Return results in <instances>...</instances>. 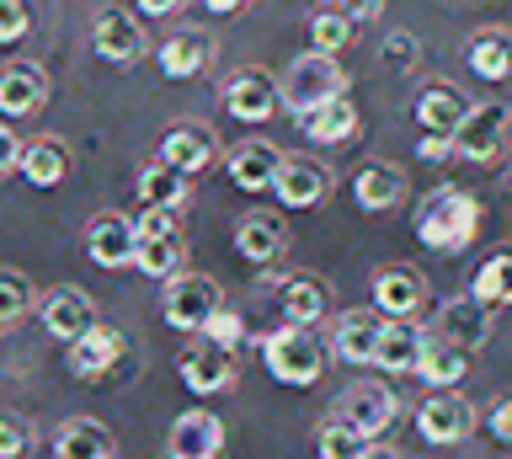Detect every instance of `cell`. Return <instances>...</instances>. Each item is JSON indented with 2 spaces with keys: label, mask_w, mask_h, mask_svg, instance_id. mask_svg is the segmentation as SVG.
Here are the masks:
<instances>
[{
  "label": "cell",
  "mask_w": 512,
  "mask_h": 459,
  "mask_svg": "<svg viewBox=\"0 0 512 459\" xmlns=\"http://www.w3.org/2000/svg\"><path fill=\"white\" fill-rule=\"evenodd\" d=\"M480 230V203L464 193V187H438V193L422 198V209H416V241L427 251H438V257H454L475 241Z\"/></svg>",
  "instance_id": "obj_1"
},
{
  "label": "cell",
  "mask_w": 512,
  "mask_h": 459,
  "mask_svg": "<svg viewBox=\"0 0 512 459\" xmlns=\"http://www.w3.org/2000/svg\"><path fill=\"white\" fill-rule=\"evenodd\" d=\"M262 363L267 374L278 379V385H315L320 374H326V347H320V337L310 326L299 321H283L278 331H267L262 337Z\"/></svg>",
  "instance_id": "obj_2"
},
{
  "label": "cell",
  "mask_w": 512,
  "mask_h": 459,
  "mask_svg": "<svg viewBox=\"0 0 512 459\" xmlns=\"http://www.w3.org/2000/svg\"><path fill=\"white\" fill-rule=\"evenodd\" d=\"M331 97H347V70L336 65V54L310 49V54H299L294 65L278 75V102L294 118L310 113V107H320V102H331Z\"/></svg>",
  "instance_id": "obj_3"
},
{
  "label": "cell",
  "mask_w": 512,
  "mask_h": 459,
  "mask_svg": "<svg viewBox=\"0 0 512 459\" xmlns=\"http://www.w3.org/2000/svg\"><path fill=\"white\" fill-rule=\"evenodd\" d=\"M187 246H182V225H176V209H150L144 203L134 219V267L150 278H171L182 273Z\"/></svg>",
  "instance_id": "obj_4"
},
{
  "label": "cell",
  "mask_w": 512,
  "mask_h": 459,
  "mask_svg": "<svg viewBox=\"0 0 512 459\" xmlns=\"http://www.w3.org/2000/svg\"><path fill=\"white\" fill-rule=\"evenodd\" d=\"M326 417L342 422V427H352V433H363L368 443H374V438L390 433V422L400 417V401H395V390L384 385V379H352V385L331 401Z\"/></svg>",
  "instance_id": "obj_5"
},
{
  "label": "cell",
  "mask_w": 512,
  "mask_h": 459,
  "mask_svg": "<svg viewBox=\"0 0 512 459\" xmlns=\"http://www.w3.org/2000/svg\"><path fill=\"white\" fill-rule=\"evenodd\" d=\"M507 123H512V113L502 102H475L470 113H464V123L454 129V161H475V166L502 161Z\"/></svg>",
  "instance_id": "obj_6"
},
{
  "label": "cell",
  "mask_w": 512,
  "mask_h": 459,
  "mask_svg": "<svg viewBox=\"0 0 512 459\" xmlns=\"http://www.w3.org/2000/svg\"><path fill=\"white\" fill-rule=\"evenodd\" d=\"M224 305L219 283L203 278V273H171L166 278V294H160V315L176 326V331H203L208 315Z\"/></svg>",
  "instance_id": "obj_7"
},
{
  "label": "cell",
  "mask_w": 512,
  "mask_h": 459,
  "mask_svg": "<svg viewBox=\"0 0 512 459\" xmlns=\"http://www.w3.org/2000/svg\"><path fill=\"white\" fill-rule=\"evenodd\" d=\"M475 422H480V411L454 390H438L416 406V433H422V443H464L475 433Z\"/></svg>",
  "instance_id": "obj_8"
},
{
  "label": "cell",
  "mask_w": 512,
  "mask_h": 459,
  "mask_svg": "<svg viewBox=\"0 0 512 459\" xmlns=\"http://www.w3.org/2000/svg\"><path fill=\"white\" fill-rule=\"evenodd\" d=\"M91 49L107 59V65H134L144 59V27L139 17H128L123 6H102L91 22Z\"/></svg>",
  "instance_id": "obj_9"
},
{
  "label": "cell",
  "mask_w": 512,
  "mask_h": 459,
  "mask_svg": "<svg viewBox=\"0 0 512 459\" xmlns=\"http://www.w3.org/2000/svg\"><path fill=\"white\" fill-rule=\"evenodd\" d=\"M278 107H283L278 102V81H272L267 70H256V65L235 70L230 86H224V113L240 118V123H267Z\"/></svg>",
  "instance_id": "obj_10"
},
{
  "label": "cell",
  "mask_w": 512,
  "mask_h": 459,
  "mask_svg": "<svg viewBox=\"0 0 512 459\" xmlns=\"http://www.w3.org/2000/svg\"><path fill=\"white\" fill-rule=\"evenodd\" d=\"M182 385L192 395H219L235 385V347H219L214 337L192 342L182 353Z\"/></svg>",
  "instance_id": "obj_11"
},
{
  "label": "cell",
  "mask_w": 512,
  "mask_h": 459,
  "mask_svg": "<svg viewBox=\"0 0 512 459\" xmlns=\"http://www.w3.org/2000/svg\"><path fill=\"white\" fill-rule=\"evenodd\" d=\"M272 193H278V203H288V209H315V203L331 193V171H326V161H315V155H283L278 177H272Z\"/></svg>",
  "instance_id": "obj_12"
},
{
  "label": "cell",
  "mask_w": 512,
  "mask_h": 459,
  "mask_svg": "<svg viewBox=\"0 0 512 459\" xmlns=\"http://www.w3.org/2000/svg\"><path fill=\"white\" fill-rule=\"evenodd\" d=\"M64 347H70V374H80V379H102L112 363L128 353L123 331L118 326H102V321H91L80 337H70Z\"/></svg>",
  "instance_id": "obj_13"
},
{
  "label": "cell",
  "mask_w": 512,
  "mask_h": 459,
  "mask_svg": "<svg viewBox=\"0 0 512 459\" xmlns=\"http://www.w3.org/2000/svg\"><path fill=\"white\" fill-rule=\"evenodd\" d=\"M86 257L96 267H128L134 262V219L118 209H102L86 225Z\"/></svg>",
  "instance_id": "obj_14"
},
{
  "label": "cell",
  "mask_w": 512,
  "mask_h": 459,
  "mask_svg": "<svg viewBox=\"0 0 512 459\" xmlns=\"http://www.w3.org/2000/svg\"><path fill=\"white\" fill-rule=\"evenodd\" d=\"M160 161L176 166V171H187V177H198V171L214 166V155H219V139L208 123H176V129L160 139Z\"/></svg>",
  "instance_id": "obj_15"
},
{
  "label": "cell",
  "mask_w": 512,
  "mask_h": 459,
  "mask_svg": "<svg viewBox=\"0 0 512 459\" xmlns=\"http://www.w3.org/2000/svg\"><path fill=\"white\" fill-rule=\"evenodd\" d=\"M224 449V422L214 411H182L166 433V454L171 459H214Z\"/></svg>",
  "instance_id": "obj_16"
},
{
  "label": "cell",
  "mask_w": 512,
  "mask_h": 459,
  "mask_svg": "<svg viewBox=\"0 0 512 459\" xmlns=\"http://www.w3.org/2000/svg\"><path fill=\"white\" fill-rule=\"evenodd\" d=\"M272 289H278L283 321H299V326H320V321H326V310H331L326 278H315V273H288V278L272 283Z\"/></svg>",
  "instance_id": "obj_17"
},
{
  "label": "cell",
  "mask_w": 512,
  "mask_h": 459,
  "mask_svg": "<svg viewBox=\"0 0 512 459\" xmlns=\"http://www.w3.org/2000/svg\"><path fill=\"white\" fill-rule=\"evenodd\" d=\"M48 102V70L32 65V59H16V65L0 70V113L6 118H27Z\"/></svg>",
  "instance_id": "obj_18"
},
{
  "label": "cell",
  "mask_w": 512,
  "mask_h": 459,
  "mask_svg": "<svg viewBox=\"0 0 512 459\" xmlns=\"http://www.w3.org/2000/svg\"><path fill=\"white\" fill-rule=\"evenodd\" d=\"M278 166H283V150L272 145V139H246V145H235L230 161H224V171H230V182L240 193H267L272 177H278Z\"/></svg>",
  "instance_id": "obj_19"
},
{
  "label": "cell",
  "mask_w": 512,
  "mask_h": 459,
  "mask_svg": "<svg viewBox=\"0 0 512 459\" xmlns=\"http://www.w3.org/2000/svg\"><path fill=\"white\" fill-rule=\"evenodd\" d=\"M379 331H384L379 310H342V315H336V326H331V353L347 358V363H374Z\"/></svg>",
  "instance_id": "obj_20"
},
{
  "label": "cell",
  "mask_w": 512,
  "mask_h": 459,
  "mask_svg": "<svg viewBox=\"0 0 512 459\" xmlns=\"http://www.w3.org/2000/svg\"><path fill=\"white\" fill-rule=\"evenodd\" d=\"M422 347H427V337H422V326H411V315H384L374 369H384V374H416Z\"/></svg>",
  "instance_id": "obj_21"
},
{
  "label": "cell",
  "mask_w": 512,
  "mask_h": 459,
  "mask_svg": "<svg viewBox=\"0 0 512 459\" xmlns=\"http://www.w3.org/2000/svg\"><path fill=\"white\" fill-rule=\"evenodd\" d=\"M464 113H470V97H464L459 86L432 81V86L416 91V123H422V134H443V139H454V129L464 123Z\"/></svg>",
  "instance_id": "obj_22"
},
{
  "label": "cell",
  "mask_w": 512,
  "mask_h": 459,
  "mask_svg": "<svg viewBox=\"0 0 512 459\" xmlns=\"http://www.w3.org/2000/svg\"><path fill=\"white\" fill-rule=\"evenodd\" d=\"M288 246V230H283V219L272 214V209H251V214H240V225H235V251L246 262L256 267H267V262H278V251Z\"/></svg>",
  "instance_id": "obj_23"
},
{
  "label": "cell",
  "mask_w": 512,
  "mask_h": 459,
  "mask_svg": "<svg viewBox=\"0 0 512 459\" xmlns=\"http://www.w3.org/2000/svg\"><path fill=\"white\" fill-rule=\"evenodd\" d=\"M432 331L475 353V347L491 337V305H480L475 294H454V299H448V305L438 310V326H432Z\"/></svg>",
  "instance_id": "obj_24"
},
{
  "label": "cell",
  "mask_w": 512,
  "mask_h": 459,
  "mask_svg": "<svg viewBox=\"0 0 512 459\" xmlns=\"http://www.w3.org/2000/svg\"><path fill=\"white\" fill-rule=\"evenodd\" d=\"M43 331L48 337H59V342H70V337H80L91 321H96V305H91V294L86 289H54V294H43Z\"/></svg>",
  "instance_id": "obj_25"
},
{
  "label": "cell",
  "mask_w": 512,
  "mask_h": 459,
  "mask_svg": "<svg viewBox=\"0 0 512 459\" xmlns=\"http://www.w3.org/2000/svg\"><path fill=\"white\" fill-rule=\"evenodd\" d=\"M16 171H22L32 187H59L64 177H70V145H64L59 134L27 139L22 155H16Z\"/></svg>",
  "instance_id": "obj_26"
},
{
  "label": "cell",
  "mask_w": 512,
  "mask_h": 459,
  "mask_svg": "<svg viewBox=\"0 0 512 459\" xmlns=\"http://www.w3.org/2000/svg\"><path fill=\"white\" fill-rule=\"evenodd\" d=\"M464 374H470V347H459L448 337H427L422 358H416V379L432 390H454Z\"/></svg>",
  "instance_id": "obj_27"
},
{
  "label": "cell",
  "mask_w": 512,
  "mask_h": 459,
  "mask_svg": "<svg viewBox=\"0 0 512 459\" xmlns=\"http://www.w3.org/2000/svg\"><path fill=\"white\" fill-rule=\"evenodd\" d=\"M208 59H214V38L198 33V27H182V33H171L166 43H160V70H166L171 81H192V75H203Z\"/></svg>",
  "instance_id": "obj_28"
},
{
  "label": "cell",
  "mask_w": 512,
  "mask_h": 459,
  "mask_svg": "<svg viewBox=\"0 0 512 459\" xmlns=\"http://www.w3.org/2000/svg\"><path fill=\"white\" fill-rule=\"evenodd\" d=\"M352 198H358V209H368V214H390V209L406 203V171L363 166L358 177H352Z\"/></svg>",
  "instance_id": "obj_29"
},
{
  "label": "cell",
  "mask_w": 512,
  "mask_h": 459,
  "mask_svg": "<svg viewBox=\"0 0 512 459\" xmlns=\"http://www.w3.org/2000/svg\"><path fill=\"white\" fill-rule=\"evenodd\" d=\"M422 299H427V289L411 267H379L374 273V310L379 315H416Z\"/></svg>",
  "instance_id": "obj_30"
},
{
  "label": "cell",
  "mask_w": 512,
  "mask_h": 459,
  "mask_svg": "<svg viewBox=\"0 0 512 459\" xmlns=\"http://www.w3.org/2000/svg\"><path fill=\"white\" fill-rule=\"evenodd\" d=\"M299 129L315 139V145H347L352 134H358V107H352L347 97H331L310 107V113H299Z\"/></svg>",
  "instance_id": "obj_31"
},
{
  "label": "cell",
  "mask_w": 512,
  "mask_h": 459,
  "mask_svg": "<svg viewBox=\"0 0 512 459\" xmlns=\"http://www.w3.org/2000/svg\"><path fill=\"white\" fill-rule=\"evenodd\" d=\"M112 449H118L112 433L102 422H91V417H70L54 433V454L59 459H112Z\"/></svg>",
  "instance_id": "obj_32"
},
{
  "label": "cell",
  "mask_w": 512,
  "mask_h": 459,
  "mask_svg": "<svg viewBox=\"0 0 512 459\" xmlns=\"http://www.w3.org/2000/svg\"><path fill=\"white\" fill-rule=\"evenodd\" d=\"M187 171H176V166H166L155 155V161H144L139 166V203H150V209H182L187 203Z\"/></svg>",
  "instance_id": "obj_33"
},
{
  "label": "cell",
  "mask_w": 512,
  "mask_h": 459,
  "mask_svg": "<svg viewBox=\"0 0 512 459\" xmlns=\"http://www.w3.org/2000/svg\"><path fill=\"white\" fill-rule=\"evenodd\" d=\"M470 70L480 81H512V33L507 27H486L470 38Z\"/></svg>",
  "instance_id": "obj_34"
},
{
  "label": "cell",
  "mask_w": 512,
  "mask_h": 459,
  "mask_svg": "<svg viewBox=\"0 0 512 459\" xmlns=\"http://www.w3.org/2000/svg\"><path fill=\"white\" fill-rule=\"evenodd\" d=\"M470 294L480 299V305H491V310H512V246L507 251H491V257L475 267Z\"/></svg>",
  "instance_id": "obj_35"
},
{
  "label": "cell",
  "mask_w": 512,
  "mask_h": 459,
  "mask_svg": "<svg viewBox=\"0 0 512 459\" xmlns=\"http://www.w3.org/2000/svg\"><path fill=\"white\" fill-rule=\"evenodd\" d=\"M27 310H38V289L22 267H0V326L22 321Z\"/></svg>",
  "instance_id": "obj_36"
},
{
  "label": "cell",
  "mask_w": 512,
  "mask_h": 459,
  "mask_svg": "<svg viewBox=\"0 0 512 459\" xmlns=\"http://www.w3.org/2000/svg\"><path fill=\"white\" fill-rule=\"evenodd\" d=\"M310 43L320 54H342L347 43H352V17L342 6H320L315 17H310Z\"/></svg>",
  "instance_id": "obj_37"
},
{
  "label": "cell",
  "mask_w": 512,
  "mask_h": 459,
  "mask_svg": "<svg viewBox=\"0 0 512 459\" xmlns=\"http://www.w3.org/2000/svg\"><path fill=\"white\" fill-rule=\"evenodd\" d=\"M315 449L326 454V459H363L368 454V438L363 433H352V427H342V422H320L315 427Z\"/></svg>",
  "instance_id": "obj_38"
},
{
  "label": "cell",
  "mask_w": 512,
  "mask_h": 459,
  "mask_svg": "<svg viewBox=\"0 0 512 459\" xmlns=\"http://www.w3.org/2000/svg\"><path fill=\"white\" fill-rule=\"evenodd\" d=\"M203 337H214L219 347H240V342H246V315H240V310H230V305H219L214 315H208Z\"/></svg>",
  "instance_id": "obj_39"
},
{
  "label": "cell",
  "mask_w": 512,
  "mask_h": 459,
  "mask_svg": "<svg viewBox=\"0 0 512 459\" xmlns=\"http://www.w3.org/2000/svg\"><path fill=\"white\" fill-rule=\"evenodd\" d=\"M27 443H32V427H27L22 411H0V459L27 454Z\"/></svg>",
  "instance_id": "obj_40"
},
{
  "label": "cell",
  "mask_w": 512,
  "mask_h": 459,
  "mask_svg": "<svg viewBox=\"0 0 512 459\" xmlns=\"http://www.w3.org/2000/svg\"><path fill=\"white\" fill-rule=\"evenodd\" d=\"M32 33V6L27 0H0V43H22Z\"/></svg>",
  "instance_id": "obj_41"
},
{
  "label": "cell",
  "mask_w": 512,
  "mask_h": 459,
  "mask_svg": "<svg viewBox=\"0 0 512 459\" xmlns=\"http://www.w3.org/2000/svg\"><path fill=\"white\" fill-rule=\"evenodd\" d=\"M384 59H390L395 70H411V65H416V38H411V33H390V43H384Z\"/></svg>",
  "instance_id": "obj_42"
},
{
  "label": "cell",
  "mask_w": 512,
  "mask_h": 459,
  "mask_svg": "<svg viewBox=\"0 0 512 459\" xmlns=\"http://www.w3.org/2000/svg\"><path fill=\"white\" fill-rule=\"evenodd\" d=\"M486 427L496 433V443H512V395H502V401L486 411Z\"/></svg>",
  "instance_id": "obj_43"
},
{
  "label": "cell",
  "mask_w": 512,
  "mask_h": 459,
  "mask_svg": "<svg viewBox=\"0 0 512 459\" xmlns=\"http://www.w3.org/2000/svg\"><path fill=\"white\" fill-rule=\"evenodd\" d=\"M416 155H422V161H454V139L422 134V139H416Z\"/></svg>",
  "instance_id": "obj_44"
},
{
  "label": "cell",
  "mask_w": 512,
  "mask_h": 459,
  "mask_svg": "<svg viewBox=\"0 0 512 459\" xmlns=\"http://www.w3.org/2000/svg\"><path fill=\"white\" fill-rule=\"evenodd\" d=\"M16 155H22V139L0 123V177H11V171H16Z\"/></svg>",
  "instance_id": "obj_45"
},
{
  "label": "cell",
  "mask_w": 512,
  "mask_h": 459,
  "mask_svg": "<svg viewBox=\"0 0 512 459\" xmlns=\"http://www.w3.org/2000/svg\"><path fill=\"white\" fill-rule=\"evenodd\" d=\"M336 6H342L352 22H374L379 11H384V0H336Z\"/></svg>",
  "instance_id": "obj_46"
},
{
  "label": "cell",
  "mask_w": 512,
  "mask_h": 459,
  "mask_svg": "<svg viewBox=\"0 0 512 459\" xmlns=\"http://www.w3.org/2000/svg\"><path fill=\"white\" fill-rule=\"evenodd\" d=\"M182 6H187V0H139V11H144V17H176Z\"/></svg>",
  "instance_id": "obj_47"
},
{
  "label": "cell",
  "mask_w": 512,
  "mask_h": 459,
  "mask_svg": "<svg viewBox=\"0 0 512 459\" xmlns=\"http://www.w3.org/2000/svg\"><path fill=\"white\" fill-rule=\"evenodd\" d=\"M203 6L214 11V17H230V11H240V6H246V0H203Z\"/></svg>",
  "instance_id": "obj_48"
},
{
  "label": "cell",
  "mask_w": 512,
  "mask_h": 459,
  "mask_svg": "<svg viewBox=\"0 0 512 459\" xmlns=\"http://www.w3.org/2000/svg\"><path fill=\"white\" fill-rule=\"evenodd\" d=\"M507 187H512V177H507Z\"/></svg>",
  "instance_id": "obj_49"
}]
</instances>
